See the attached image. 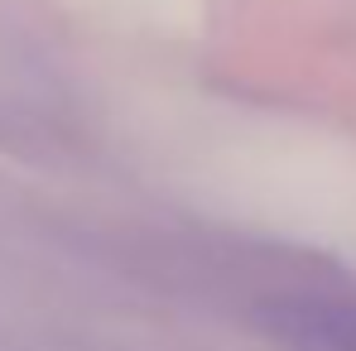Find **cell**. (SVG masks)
Masks as SVG:
<instances>
[{
	"instance_id": "1",
	"label": "cell",
	"mask_w": 356,
	"mask_h": 351,
	"mask_svg": "<svg viewBox=\"0 0 356 351\" xmlns=\"http://www.w3.org/2000/svg\"><path fill=\"white\" fill-rule=\"evenodd\" d=\"M255 323L289 351H356V298L280 293L255 308Z\"/></svg>"
}]
</instances>
